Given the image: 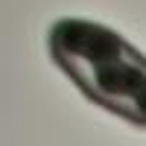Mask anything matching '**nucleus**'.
Instances as JSON below:
<instances>
[{
    "label": "nucleus",
    "mask_w": 146,
    "mask_h": 146,
    "mask_svg": "<svg viewBox=\"0 0 146 146\" xmlns=\"http://www.w3.org/2000/svg\"><path fill=\"white\" fill-rule=\"evenodd\" d=\"M50 56L91 102L146 129V56L114 29L82 18L56 21Z\"/></svg>",
    "instance_id": "nucleus-1"
}]
</instances>
